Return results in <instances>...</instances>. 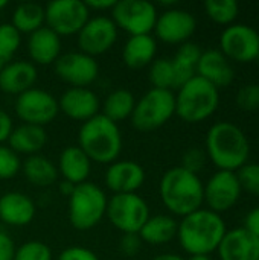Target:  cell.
I'll return each instance as SVG.
<instances>
[{
  "label": "cell",
  "instance_id": "6da1fadb",
  "mask_svg": "<svg viewBox=\"0 0 259 260\" xmlns=\"http://www.w3.org/2000/svg\"><path fill=\"white\" fill-rule=\"evenodd\" d=\"M227 232L221 215L198 209L182 218L177 229V239L189 256H209L215 253Z\"/></svg>",
  "mask_w": 259,
  "mask_h": 260
},
{
  "label": "cell",
  "instance_id": "7a4b0ae2",
  "mask_svg": "<svg viewBox=\"0 0 259 260\" xmlns=\"http://www.w3.org/2000/svg\"><path fill=\"white\" fill-rule=\"evenodd\" d=\"M206 157L218 171L237 172L250 157L249 139L235 123L217 122L206 134Z\"/></svg>",
  "mask_w": 259,
  "mask_h": 260
},
{
  "label": "cell",
  "instance_id": "3957f363",
  "mask_svg": "<svg viewBox=\"0 0 259 260\" xmlns=\"http://www.w3.org/2000/svg\"><path fill=\"white\" fill-rule=\"evenodd\" d=\"M159 195L168 212L183 218L203 207L205 184L197 174L176 166L163 174L159 184Z\"/></svg>",
  "mask_w": 259,
  "mask_h": 260
},
{
  "label": "cell",
  "instance_id": "277c9868",
  "mask_svg": "<svg viewBox=\"0 0 259 260\" xmlns=\"http://www.w3.org/2000/svg\"><path fill=\"white\" fill-rule=\"evenodd\" d=\"M78 146L85 152L90 161L111 165L119 158L124 146L119 125L99 113L81 125Z\"/></svg>",
  "mask_w": 259,
  "mask_h": 260
},
{
  "label": "cell",
  "instance_id": "5b68a950",
  "mask_svg": "<svg viewBox=\"0 0 259 260\" xmlns=\"http://www.w3.org/2000/svg\"><path fill=\"white\" fill-rule=\"evenodd\" d=\"M220 105V90L200 76L183 84L176 94V114L186 123L209 119Z\"/></svg>",
  "mask_w": 259,
  "mask_h": 260
},
{
  "label": "cell",
  "instance_id": "8992f818",
  "mask_svg": "<svg viewBox=\"0 0 259 260\" xmlns=\"http://www.w3.org/2000/svg\"><path fill=\"white\" fill-rule=\"evenodd\" d=\"M108 198L95 183L85 181L75 186L69 197V222L78 232H87L96 227L107 212Z\"/></svg>",
  "mask_w": 259,
  "mask_h": 260
},
{
  "label": "cell",
  "instance_id": "52a82bcc",
  "mask_svg": "<svg viewBox=\"0 0 259 260\" xmlns=\"http://www.w3.org/2000/svg\"><path fill=\"white\" fill-rule=\"evenodd\" d=\"M176 114V94L171 90L151 88L134 107L131 123L137 131L148 133L166 125Z\"/></svg>",
  "mask_w": 259,
  "mask_h": 260
},
{
  "label": "cell",
  "instance_id": "ba28073f",
  "mask_svg": "<svg viewBox=\"0 0 259 260\" xmlns=\"http://www.w3.org/2000/svg\"><path fill=\"white\" fill-rule=\"evenodd\" d=\"M105 216L122 235H139L140 229L151 215L147 201L140 195L119 193L111 195L108 200Z\"/></svg>",
  "mask_w": 259,
  "mask_h": 260
},
{
  "label": "cell",
  "instance_id": "9c48e42d",
  "mask_svg": "<svg viewBox=\"0 0 259 260\" xmlns=\"http://www.w3.org/2000/svg\"><path fill=\"white\" fill-rule=\"evenodd\" d=\"M157 8L147 0H121L111 9V20L118 29L125 30L130 37L151 35L157 21Z\"/></svg>",
  "mask_w": 259,
  "mask_h": 260
},
{
  "label": "cell",
  "instance_id": "30bf717a",
  "mask_svg": "<svg viewBox=\"0 0 259 260\" xmlns=\"http://www.w3.org/2000/svg\"><path fill=\"white\" fill-rule=\"evenodd\" d=\"M90 20V11L82 0H53L44 6V26L60 37L78 35Z\"/></svg>",
  "mask_w": 259,
  "mask_h": 260
},
{
  "label": "cell",
  "instance_id": "8fae6325",
  "mask_svg": "<svg viewBox=\"0 0 259 260\" xmlns=\"http://www.w3.org/2000/svg\"><path fill=\"white\" fill-rule=\"evenodd\" d=\"M220 52L240 64H249L259 56V32L244 23H234L221 32Z\"/></svg>",
  "mask_w": 259,
  "mask_h": 260
},
{
  "label": "cell",
  "instance_id": "7c38bea8",
  "mask_svg": "<svg viewBox=\"0 0 259 260\" xmlns=\"http://www.w3.org/2000/svg\"><path fill=\"white\" fill-rule=\"evenodd\" d=\"M58 113V99L43 88L34 87L15 98V114L23 123L44 128Z\"/></svg>",
  "mask_w": 259,
  "mask_h": 260
},
{
  "label": "cell",
  "instance_id": "4fadbf2b",
  "mask_svg": "<svg viewBox=\"0 0 259 260\" xmlns=\"http://www.w3.org/2000/svg\"><path fill=\"white\" fill-rule=\"evenodd\" d=\"M118 30L119 29L110 17H90V20L78 32L79 52L93 58L98 55H104L118 41Z\"/></svg>",
  "mask_w": 259,
  "mask_h": 260
},
{
  "label": "cell",
  "instance_id": "5bb4252c",
  "mask_svg": "<svg viewBox=\"0 0 259 260\" xmlns=\"http://www.w3.org/2000/svg\"><path fill=\"white\" fill-rule=\"evenodd\" d=\"M56 76L70 87L89 88L99 76V64L93 56L82 52H66L53 64Z\"/></svg>",
  "mask_w": 259,
  "mask_h": 260
},
{
  "label": "cell",
  "instance_id": "9a60e30c",
  "mask_svg": "<svg viewBox=\"0 0 259 260\" xmlns=\"http://www.w3.org/2000/svg\"><path fill=\"white\" fill-rule=\"evenodd\" d=\"M241 195L243 189L237 172L218 171L205 184V204L218 215L235 207Z\"/></svg>",
  "mask_w": 259,
  "mask_h": 260
},
{
  "label": "cell",
  "instance_id": "2e32d148",
  "mask_svg": "<svg viewBox=\"0 0 259 260\" xmlns=\"http://www.w3.org/2000/svg\"><path fill=\"white\" fill-rule=\"evenodd\" d=\"M197 29L195 17L180 8H169L163 11L156 21L154 34L166 44L188 43Z\"/></svg>",
  "mask_w": 259,
  "mask_h": 260
},
{
  "label": "cell",
  "instance_id": "e0dca14e",
  "mask_svg": "<svg viewBox=\"0 0 259 260\" xmlns=\"http://www.w3.org/2000/svg\"><path fill=\"white\" fill-rule=\"evenodd\" d=\"M145 169L131 160H116L108 165L104 181L113 195L119 193H137L145 183Z\"/></svg>",
  "mask_w": 259,
  "mask_h": 260
},
{
  "label": "cell",
  "instance_id": "ac0fdd59",
  "mask_svg": "<svg viewBox=\"0 0 259 260\" xmlns=\"http://www.w3.org/2000/svg\"><path fill=\"white\" fill-rule=\"evenodd\" d=\"M98 94L84 87H70L58 99V108L69 119L76 122H87L99 114Z\"/></svg>",
  "mask_w": 259,
  "mask_h": 260
},
{
  "label": "cell",
  "instance_id": "d6986e66",
  "mask_svg": "<svg viewBox=\"0 0 259 260\" xmlns=\"http://www.w3.org/2000/svg\"><path fill=\"white\" fill-rule=\"evenodd\" d=\"M220 260H258L259 239L244 227L227 230L218 250Z\"/></svg>",
  "mask_w": 259,
  "mask_h": 260
},
{
  "label": "cell",
  "instance_id": "ffe728a7",
  "mask_svg": "<svg viewBox=\"0 0 259 260\" xmlns=\"http://www.w3.org/2000/svg\"><path fill=\"white\" fill-rule=\"evenodd\" d=\"M197 76L203 78L214 87L224 88L234 82L235 72L231 61L220 52V49L203 50L197 64Z\"/></svg>",
  "mask_w": 259,
  "mask_h": 260
},
{
  "label": "cell",
  "instance_id": "44dd1931",
  "mask_svg": "<svg viewBox=\"0 0 259 260\" xmlns=\"http://www.w3.org/2000/svg\"><path fill=\"white\" fill-rule=\"evenodd\" d=\"M38 73L31 61H9L0 70V91L12 96L34 88Z\"/></svg>",
  "mask_w": 259,
  "mask_h": 260
},
{
  "label": "cell",
  "instance_id": "7402d4cb",
  "mask_svg": "<svg viewBox=\"0 0 259 260\" xmlns=\"http://www.w3.org/2000/svg\"><path fill=\"white\" fill-rule=\"evenodd\" d=\"M35 203L23 192L11 190L0 197V221L11 227H24L35 218Z\"/></svg>",
  "mask_w": 259,
  "mask_h": 260
},
{
  "label": "cell",
  "instance_id": "603a6c76",
  "mask_svg": "<svg viewBox=\"0 0 259 260\" xmlns=\"http://www.w3.org/2000/svg\"><path fill=\"white\" fill-rule=\"evenodd\" d=\"M27 53L34 66L55 64V61L61 55V37L47 26H43L29 35Z\"/></svg>",
  "mask_w": 259,
  "mask_h": 260
},
{
  "label": "cell",
  "instance_id": "cb8c5ba5",
  "mask_svg": "<svg viewBox=\"0 0 259 260\" xmlns=\"http://www.w3.org/2000/svg\"><path fill=\"white\" fill-rule=\"evenodd\" d=\"M58 175L73 186L82 184L89 180L92 172V161L79 146H67L58 157Z\"/></svg>",
  "mask_w": 259,
  "mask_h": 260
},
{
  "label": "cell",
  "instance_id": "d4e9b609",
  "mask_svg": "<svg viewBox=\"0 0 259 260\" xmlns=\"http://www.w3.org/2000/svg\"><path fill=\"white\" fill-rule=\"evenodd\" d=\"M47 142V134L43 126L21 123L15 126L8 139V146L15 154H24L27 157L38 154Z\"/></svg>",
  "mask_w": 259,
  "mask_h": 260
},
{
  "label": "cell",
  "instance_id": "484cf974",
  "mask_svg": "<svg viewBox=\"0 0 259 260\" xmlns=\"http://www.w3.org/2000/svg\"><path fill=\"white\" fill-rule=\"evenodd\" d=\"M157 41L153 35H134L122 49V61L130 69H143L156 59Z\"/></svg>",
  "mask_w": 259,
  "mask_h": 260
},
{
  "label": "cell",
  "instance_id": "4316f807",
  "mask_svg": "<svg viewBox=\"0 0 259 260\" xmlns=\"http://www.w3.org/2000/svg\"><path fill=\"white\" fill-rule=\"evenodd\" d=\"M179 222L171 215H154L147 219L139 232L142 242L148 245H165L177 238Z\"/></svg>",
  "mask_w": 259,
  "mask_h": 260
},
{
  "label": "cell",
  "instance_id": "83f0119b",
  "mask_svg": "<svg viewBox=\"0 0 259 260\" xmlns=\"http://www.w3.org/2000/svg\"><path fill=\"white\" fill-rule=\"evenodd\" d=\"M203 50L198 44L188 41L180 44L179 50L176 52L172 61L174 67V78H176V88L179 90L183 84L189 79L197 76V64L200 61Z\"/></svg>",
  "mask_w": 259,
  "mask_h": 260
},
{
  "label": "cell",
  "instance_id": "f1b7e54d",
  "mask_svg": "<svg viewBox=\"0 0 259 260\" xmlns=\"http://www.w3.org/2000/svg\"><path fill=\"white\" fill-rule=\"evenodd\" d=\"M21 172L24 178L35 187H49L56 183L60 177L56 166L41 154L27 157L21 163Z\"/></svg>",
  "mask_w": 259,
  "mask_h": 260
},
{
  "label": "cell",
  "instance_id": "f546056e",
  "mask_svg": "<svg viewBox=\"0 0 259 260\" xmlns=\"http://www.w3.org/2000/svg\"><path fill=\"white\" fill-rule=\"evenodd\" d=\"M134 107H136L134 94L130 90L118 88L105 98L101 114H104L114 123H119V122L131 117Z\"/></svg>",
  "mask_w": 259,
  "mask_h": 260
},
{
  "label": "cell",
  "instance_id": "4dcf8cb0",
  "mask_svg": "<svg viewBox=\"0 0 259 260\" xmlns=\"http://www.w3.org/2000/svg\"><path fill=\"white\" fill-rule=\"evenodd\" d=\"M11 24L20 34H32L44 26V8L34 2H24L15 6Z\"/></svg>",
  "mask_w": 259,
  "mask_h": 260
},
{
  "label": "cell",
  "instance_id": "1f68e13d",
  "mask_svg": "<svg viewBox=\"0 0 259 260\" xmlns=\"http://www.w3.org/2000/svg\"><path fill=\"white\" fill-rule=\"evenodd\" d=\"M205 11L214 23L227 27L235 23L240 6L235 0H208L205 2Z\"/></svg>",
  "mask_w": 259,
  "mask_h": 260
},
{
  "label": "cell",
  "instance_id": "d6a6232c",
  "mask_svg": "<svg viewBox=\"0 0 259 260\" xmlns=\"http://www.w3.org/2000/svg\"><path fill=\"white\" fill-rule=\"evenodd\" d=\"M148 79L153 88L160 90H171L176 88V78H174V67L169 58H156L150 64Z\"/></svg>",
  "mask_w": 259,
  "mask_h": 260
},
{
  "label": "cell",
  "instance_id": "836d02e7",
  "mask_svg": "<svg viewBox=\"0 0 259 260\" xmlns=\"http://www.w3.org/2000/svg\"><path fill=\"white\" fill-rule=\"evenodd\" d=\"M21 44V34L11 24L2 23L0 24V58L9 62L15 52L20 49Z\"/></svg>",
  "mask_w": 259,
  "mask_h": 260
},
{
  "label": "cell",
  "instance_id": "e575fe53",
  "mask_svg": "<svg viewBox=\"0 0 259 260\" xmlns=\"http://www.w3.org/2000/svg\"><path fill=\"white\" fill-rule=\"evenodd\" d=\"M14 260H52V250L41 241H27L17 247Z\"/></svg>",
  "mask_w": 259,
  "mask_h": 260
},
{
  "label": "cell",
  "instance_id": "d590c367",
  "mask_svg": "<svg viewBox=\"0 0 259 260\" xmlns=\"http://www.w3.org/2000/svg\"><path fill=\"white\" fill-rule=\"evenodd\" d=\"M21 171L20 155L8 145H0V180H11Z\"/></svg>",
  "mask_w": 259,
  "mask_h": 260
},
{
  "label": "cell",
  "instance_id": "8d00e7d4",
  "mask_svg": "<svg viewBox=\"0 0 259 260\" xmlns=\"http://www.w3.org/2000/svg\"><path fill=\"white\" fill-rule=\"evenodd\" d=\"M237 177L243 192L259 197V163H246L237 171Z\"/></svg>",
  "mask_w": 259,
  "mask_h": 260
},
{
  "label": "cell",
  "instance_id": "74e56055",
  "mask_svg": "<svg viewBox=\"0 0 259 260\" xmlns=\"http://www.w3.org/2000/svg\"><path fill=\"white\" fill-rule=\"evenodd\" d=\"M237 105L243 111H256L259 110V85L247 84L237 93Z\"/></svg>",
  "mask_w": 259,
  "mask_h": 260
},
{
  "label": "cell",
  "instance_id": "f35d334b",
  "mask_svg": "<svg viewBox=\"0 0 259 260\" xmlns=\"http://www.w3.org/2000/svg\"><path fill=\"white\" fill-rule=\"evenodd\" d=\"M206 152H203L202 149H198V148H191V149H188L185 154H183V157H182V168L183 169H186V171H189V172H192V174H197L198 175V172L205 168V165H206Z\"/></svg>",
  "mask_w": 259,
  "mask_h": 260
},
{
  "label": "cell",
  "instance_id": "ab89813d",
  "mask_svg": "<svg viewBox=\"0 0 259 260\" xmlns=\"http://www.w3.org/2000/svg\"><path fill=\"white\" fill-rule=\"evenodd\" d=\"M142 239L139 238V235H122V238L119 239V250L122 254H125L127 257H133L136 256L140 248H142Z\"/></svg>",
  "mask_w": 259,
  "mask_h": 260
},
{
  "label": "cell",
  "instance_id": "60d3db41",
  "mask_svg": "<svg viewBox=\"0 0 259 260\" xmlns=\"http://www.w3.org/2000/svg\"><path fill=\"white\" fill-rule=\"evenodd\" d=\"M56 260H99V257L85 247H69L60 253Z\"/></svg>",
  "mask_w": 259,
  "mask_h": 260
},
{
  "label": "cell",
  "instance_id": "b9f144b4",
  "mask_svg": "<svg viewBox=\"0 0 259 260\" xmlns=\"http://www.w3.org/2000/svg\"><path fill=\"white\" fill-rule=\"evenodd\" d=\"M15 251L17 247L14 239L8 233L0 232V260H14Z\"/></svg>",
  "mask_w": 259,
  "mask_h": 260
},
{
  "label": "cell",
  "instance_id": "7bdbcfd3",
  "mask_svg": "<svg viewBox=\"0 0 259 260\" xmlns=\"http://www.w3.org/2000/svg\"><path fill=\"white\" fill-rule=\"evenodd\" d=\"M12 129H14L12 117L5 110L0 108V145H5V142H8Z\"/></svg>",
  "mask_w": 259,
  "mask_h": 260
},
{
  "label": "cell",
  "instance_id": "ee69618b",
  "mask_svg": "<svg viewBox=\"0 0 259 260\" xmlns=\"http://www.w3.org/2000/svg\"><path fill=\"white\" fill-rule=\"evenodd\" d=\"M243 227H244L249 233H252L253 236H256L259 239V206L258 207H255V209H252V210L247 213Z\"/></svg>",
  "mask_w": 259,
  "mask_h": 260
},
{
  "label": "cell",
  "instance_id": "f6af8a7d",
  "mask_svg": "<svg viewBox=\"0 0 259 260\" xmlns=\"http://www.w3.org/2000/svg\"><path fill=\"white\" fill-rule=\"evenodd\" d=\"M84 3L89 8V11L104 12V11H111L116 2L114 0H85Z\"/></svg>",
  "mask_w": 259,
  "mask_h": 260
},
{
  "label": "cell",
  "instance_id": "bcb514c9",
  "mask_svg": "<svg viewBox=\"0 0 259 260\" xmlns=\"http://www.w3.org/2000/svg\"><path fill=\"white\" fill-rule=\"evenodd\" d=\"M73 189H75V186H73L72 183H69V181H64V180L58 184V190H60V193H61V195H64V197H67V198L72 195Z\"/></svg>",
  "mask_w": 259,
  "mask_h": 260
},
{
  "label": "cell",
  "instance_id": "7dc6e473",
  "mask_svg": "<svg viewBox=\"0 0 259 260\" xmlns=\"http://www.w3.org/2000/svg\"><path fill=\"white\" fill-rule=\"evenodd\" d=\"M153 260H188L179 254H172V253H165V254H160V256H156Z\"/></svg>",
  "mask_w": 259,
  "mask_h": 260
},
{
  "label": "cell",
  "instance_id": "c3c4849f",
  "mask_svg": "<svg viewBox=\"0 0 259 260\" xmlns=\"http://www.w3.org/2000/svg\"><path fill=\"white\" fill-rule=\"evenodd\" d=\"M188 260H212L211 256H191Z\"/></svg>",
  "mask_w": 259,
  "mask_h": 260
},
{
  "label": "cell",
  "instance_id": "681fc988",
  "mask_svg": "<svg viewBox=\"0 0 259 260\" xmlns=\"http://www.w3.org/2000/svg\"><path fill=\"white\" fill-rule=\"evenodd\" d=\"M6 6H8V2H6V0H0V11L5 9Z\"/></svg>",
  "mask_w": 259,
  "mask_h": 260
},
{
  "label": "cell",
  "instance_id": "f907efd6",
  "mask_svg": "<svg viewBox=\"0 0 259 260\" xmlns=\"http://www.w3.org/2000/svg\"><path fill=\"white\" fill-rule=\"evenodd\" d=\"M5 64H6V61H5V59H2V58H0V70H2V69H3V66H5Z\"/></svg>",
  "mask_w": 259,
  "mask_h": 260
},
{
  "label": "cell",
  "instance_id": "816d5d0a",
  "mask_svg": "<svg viewBox=\"0 0 259 260\" xmlns=\"http://www.w3.org/2000/svg\"><path fill=\"white\" fill-rule=\"evenodd\" d=\"M255 62H258V66H259V56H258V58H256V61H255Z\"/></svg>",
  "mask_w": 259,
  "mask_h": 260
},
{
  "label": "cell",
  "instance_id": "f5cc1de1",
  "mask_svg": "<svg viewBox=\"0 0 259 260\" xmlns=\"http://www.w3.org/2000/svg\"><path fill=\"white\" fill-rule=\"evenodd\" d=\"M258 260H259V259H258Z\"/></svg>",
  "mask_w": 259,
  "mask_h": 260
}]
</instances>
